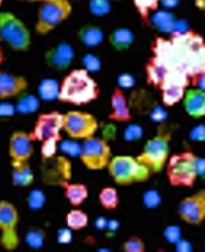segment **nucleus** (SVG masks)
Masks as SVG:
<instances>
[{
    "mask_svg": "<svg viewBox=\"0 0 205 252\" xmlns=\"http://www.w3.org/2000/svg\"><path fill=\"white\" fill-rule=\"evenodd\" d=\"M11 181L14 186L27 188L34 183V172L27 162H13Z\"/></svg>",
    "mask_w": 205,
    "mask_h": 252,
    "instance_id": "5701e85b",
    "label": "nucleus"
},
{
    "mask_svg": "<svg viewBox=\"0 0 205 252\" xmlns=\"http://www.w3.org/2000/svg\"><path fill=\"white\" fill-rule=\"evenodd\" d=\"M166 117H168V115H166V110L163 107H155L152 110V114H150V118H152L153 122H158V123L163 122Z\"/></svg>",
    "mask_w": 205,
    "mask_h": 252,
    "instance_id": "a18cd8bd",
    "label": "nucleus"
},
{
    "mask_svg": "<svg viewBox=\"0 0 205 252\" xmlns=\"http://www.w3.org/2000/svg\"><path fill=\"white\" fill-rule=\"evenodd\" d=\"M100 85L85 68L73 69L60 82L59 101L69 102L74 106H85L89 102L98 99Z\"/></svg>",
    "mask_w": 205,
    "mask_h": 252,
    "instance_id": "f03ea898",
    "label": "nucleus"
},
{
    "mask_svg": "<svg viewBox=\"0 0 205 252\" xmlns=\"http://www.w3.org/2000/svg\"><path fill=\"white\" fill-rule=\"evenodd\" d=\"M204 248H205V246H204Z\"/></svg>",
    "mask_w": 205,
    "mask_h": 252,
    "instance_id": "13d9d810",
    "label": "nucleus"
},
{
    "mask_svg": "<svg viewBox=\"0 0 205 252\" xmlns=\"http://www.w3.org/2000/svg\"><path fill=\"white\" fill-rule=\"evenodd\" d=\"M39 2H52V0H39Z\"/></svg>",
    "mask_w": 205,
    "mask_h": 252,
    "instance_id": "6e6d98bb",
    "label": "nucleus"
},
{
    "mask_svg": "<svg viewBox=\"0 0 205 252\" xmlns=\"http://www.w3.org/2000/svg\"><path fill=\"white\" fill-rule=\"evenodd\" d=\"M65 224L74 232L84 230V228L89 225V216H87V213L82 210H71L65 216Z\"/></svg>",
    "mask_w": 205,
    "mask_h": 252,
    "instance_id": "bb28decb",
    "label": "nucleus"
},
{
    "mask_svg": "<svg viewBox=\"0 0 205 252\" xmlns=\"http://www.w3.org/2000/svg\"><path fill=\"white\" fill-rule=\"evenodd\" d=\"M98 200L101 203V207L107 210V211H112L118 207V192L117 189L112 186H104L100 191L98 194Z\"/></svg>",
    "mask_w": 205,
    "mask_h": 252,
    "instance_id": "cd10ccee",
    "label": "nucleus"
},
{
    "mask_svg": "<svg viewBox=\"0 0 205 252\" xmlns=\"http://www.w3.org/2000/svg\"><path fill=\"white\" fill-rule=\"evenodd\" d=\"M19 2H39V0H19Z\"/></svg>",
    "mask_w": 205,
    "mask_h": 252,
    "instance_id": "5fc2aeb1",
    "label": "nucleus"
},
{
    "mask_svg": "<svg viewBox=\"0 0 205 252\" xmlns=\"http://www.w3.org/2000/svg\"><path fill=\"white\" fill-rule=\"evenodd\" d=\"M38 96L43 101H55L60 96V82L55 79H43L38 84Z\"/></svg>",
    "mask_w": 205,
    "mask_h": 252,
    "instance_id": "393cba45",
    "label": "nucleus"
},
{
    "mask_svg": "<svg viewBox=\"0 0 205 252\" xmlns=\"http://www.w3.org/2000/svg\"><path fill=\"white\" fill-rule=\"evenodd\" d=\"M189 139L193 142H205V125H197L189 131Z\"/></svg>",
    "mask_w": 205,
    "mask_h": 252,
    "instance_id": "ea45409f",
    "label": "nucleus"
},
{
    "mask_svg": "<svg viewBox=\"0 0 205 252\" xmlns=\"http://www.w3.org/2000/svg\"><path fill=\"white\" fill-rule=\"evenodd\" d=\"M14 112H18V110H16V104H10L8 101L2 99V104H0V115H2L3 118L13 117Z\"/></svg>",
    "mask_w": 205,
    "mask_h": 252,
    "instance_id": "37998d69",
    "label": "nucleus"
},
{
    "mask_svg": "<svg viewBox=\"0 0 205 252\" xmlns=\"http://www.w3.org/2000/svg\"><path fill=\"white\" fill-rule=\"evenodd\" d=\"M107 222H109V219H106V218H98L97 219V222H95V225H97V228L98 230H104V228H107Z\"/></svg>",
    "mask_w": 205,
    "mask_h": 252,
    "instance_id": "8fccbe9b",
    "label": "nucleus"
},
{
    "mask_svg": "<svg viewBox=\"0 0 205 252\" xmlns=\"http://www.w3.org/2000/svg\"><path fill=\"white\" fill-rule=\"evenodd\" d=\"M125 252H145V243L139 236H130L128 240L123 243Z\"/></svg>",
    "mask_w": 205,
    "mask_h": 252,
    "instance_id": "c9c22d12",
    "label": "nucleus"
},
{
    "mask_svg": "<svg viewBox=\"0 0 205 252\" xmlns=\"http://www.w3.org/2000/svg\"><path fill=\"white\" fill-rule=\"evenodd\" d=\"M73 13V5L69 0H52V2H41L38 10V18L35 24V32L38 35H47L67 21Z\"/></svg>",
    "mask_w": 205,
    "mask_h": 252,
    "instance_id": "423d86ee",
    "label": "nucleus"
},
{
    "mask_svg": "<svg viewBox=\"0 0 205 252\" xmlns=\"http://www.w3.org/2000/svg\"><path fill=\"white\" fill-rule=\"evenodd\" d=\"M32 136L24 131H16L10 136L8 152L13 162H27L34 155V145H32Z\"/></svg>",
    "mask_w": 205,
    "mask_h": 252,
    "instance_id": "2eb2a0df",
    "label": "nucleus"
},
{
    "mask_svg": "<svg viewBox=\"0 0 205 252\" xmlns=\"http://www.w3.org/2000/svg\"><path fill=\"white\" fill-rule=\"evenodd\" d=\"M153 57L160 60L169 73L191 79L205 73V39L193 30L169 38H158L153 44Z\"/></svg>",
    "mask_w": 205,
    "mask_h": 252,
    "instance_id": "f257e3e1",
    "label": "nucleus"
},
{
    "mask_svg": "<svg viewBox=\"0 0 205 252\" xmlns=\"http://www.w3.org/2000/svg\"><path fill=\"white\" fill-rule=\"evenodd\" d=\"M82 65L89 73H97L101 69V60L98 55H95L92 52H87L82 57Z\"/></svg>",
    "mask_w": 205,
    "mask_h": 252,
    "instance_id": "72a5a7b5",
    "label": "nucleus"
},
{
    "mask_svg": "<svg viewBox=\"0 0 205 252\" xmlns=\"http://www.w3.org/2000/svg\"><path fill=\"white\" fill-rule=\"evenodd\" d=\"M196 169H197V177L201 180H205V158H196Z\"/></svg>",
    "mask_w": 205,
    "mask_h": 252,
    "instance_id": "49530a36",
    "label": "nucleus"
},
{
    "mask_svg": "<svg viewBox=\"0 0 205 252\" xmlns=\"http://www.w3.org/2000/svg\"><path fill=\"white\" fill-rule=\"evenodd\" d=\"M137 158L142 164H145L152 170V173L161 172L169 161V136L158 134L148 139Z\"/></svg>",
    "mask_w": 205,
    "mask_h": 252,
    "instance_id": "1a4fd4ad",
    "label": "nucleus"
},
{
    "mask_svg": "<svg viewBox=\"0 0 205 252\" xmlns=\"http://www.w3.org/2000/svg\"><path fill=\"white\" fill-rule=\"evenodd\" d=\"M46 205V194L41 189H32L27 195V207L30 210H41Z\"/></svg>",
    "mask_w": 205,
    "mask_h": 252,
    "instance_id": "2f4dec72",
    "label": "nucleus"
},
{
    "mask_svg": "<svg viewBox=\"0 0 205 252\" xmlns=\"http://www.w3.org/2000/svg\"><path fill=\"white\" fill-rule=\"evenodd\" d=\"M74 47L69 43L62 41L59 44L52 46L49 51L44 54V62L46 65L55 69V71H67L71 63L74 60Z\"/></svg>",
    "mask_w": 205,
    "mask_h": 252,
    "instance_id": "4468645a",
    "label": "nucleus"
},
{
    "mask_svg": "<svg viewBox=\"0 0 205 252\" xmlns=\"http://www.w3.org/2000/svg\"><path fill=\"white\" fill-rule=\"evenodd\" d=\"M204 19H205V13H204Z\"/></svg>",
    "mask_w": 205,
    "mask_h": 252,
    "instance_id": "4d7b16f0",
    "label": "nucleus"
},
{
    "mask_svg": "<svg viewBox=\"0 0 205 252\" xmlns=\"http://www.w3.org/2000/svg\"><path fill=\"white\" fill-rule=\"evenodd\" d=\"M161 200H163V197H161L160 192L156 191V189H148V191H145L144 195H142V202H144V207L148 208V210L158 208L161 205Z\"/></svg>",
    "mask_w": 205,
    "mask_h": 252,
    "instance_id": "473e14b6",
    "label": "nucleus"
},
{
    "mask_svg": "<svg viewBox=\"0 0 205 252\" xmlns=\"http://www.w3.org/2000/svg\"><path fill=\"white\" fill-rule=\"evenodd\" d=\"M163 236H164V240L168 243L175 244V243H178L181 240V228L178 225H168L164 228Z\"/></svg>",
    "mask_w": 205,
    "mask_h": 252,
    "instance_id": "4c0bfd02",
    "label": "nucleus"
},
{
    "mask_svg": "<svg viewBox=\"0 0 205 252\" xmlns=\"http://www.w3.org/2000/svg\"><path fill=\"white\" fill-rule=\"evenodd\" d=\"M177 19H178L177 16L169 10H156L152 16H150L148 22L152 24V27H155L158 32L171 35Z\"/></svg>",
    "mask_w": 205,
    "mask_h": 252,
    "instance_id": "6ab92c4d",
    "label": "nucleus"
},
{
    "mask_svg": "<svg viewBox=\"0 0 205 252\" xmlns=\"http://www.w3.org/2000/svg\"><path fill=\"white\" fill-rule=\"evenodd\" d=\"M18 224H19V213L16 207L8 200L0 202V244L6 251H14L19 246V235H18Z\"/></svg>",
    "mask_w": 205,
    "mask_h": 252,
    "instance_id": "9d476101",
    "label": "nucleus"
},
{
    "mask_svg": "<svg viewBox=\"0 0 205 252\" xmlns=\"http://www.w3.org/2000/svg\"><path fill=\"white\" fill-rule=\"evenodd\" d=\"M109 118L114 122L123 123V122H130L131 120V110L128 106V101H126L125 92L120 87H115L110 94V114Z\"/></svg>",
    "mask_w": 205,
    "mask_h": 252,
    "instance_id": "f3484780",
    "label": "nucleus"
},
{
    "mask_svg": "<svg viewBox=\"0 0 205 252\" xmlns=\"http://www.w3.org/2000/svg\"><path fill=\"white\" fill-rule=\"evenodd\" d=\"M79 158L89 170H102L109 167V162L112 159V152H110V145L104 139L90 137L82 140Z\"/></svg>",
    "mask_w": 205,
    "mask_h": 252,
    "instance_id": "0eeeda50",
    "label": "nucleus"
},
{
    "mask_svg": "<svg viewBox=\"0 0 205 252\" xmlns=\"http://www.w3.org/2000/svg\"><path fill=\"white\" fill-rule=\"evenodd\" d=\"M63 131L73 140H85L95 137V132L98 131V120L90 112L84 110H68L65 114V123Z\"/></svg>",
    "mask_w": 205,
    "mask_h": 252,
    "instance_id": "6e6552de",
    "label": "nucleus"
},
{
    "mask_svg": "<svg viewBox=\"0 0 205 252\" xmlns=\"http://www.w3.org/2000/svg\"><path fill=\"white\" fill-rule=\"evenodd\" d=\"M189 84H191V79L188 76L171 73L168 76V79L164 81V84L160 87L163 104L168 107H172V106L178 104L180 101H183Z\"/></svg>",
    "mask_w": 205,
    "mask_h": 252,
    "instance_id": "ddd939ff",
    "label": "nucleus"
},
{
    "mask_svg": "<svg viewBox=\"0 0 205 252\" xmlns=\"http://www.w3.org/2000/svg\"><path fill=\"white\" fill-rule=\"evenodd\" d=\"M145 73H147L148 82L152 84V85H155V87H161L164 84L166 79H168V76L171 74L169 71H168V68H166L156 57H153V55H152V59H150L148 63H147Z\"/></svg>",
    "mask_w": 205,
    "mask_h": 252,
    "instance_id": "412c9836",
    "label": "nucleus"
},
{
    "mask_svg": "<svg viewBox=\"0 0 205 252\" xmlns=\"http://www.w3.org/2000/svg\"><path fill=\"white\" fill-rule=\"evenodd\" d=\"M62 152L63 153H69V155H79V153H81V145H76L74 142H63Z\"/></svg>",
    "mask_w": 205,
    "mask_h": 252,
    "instance_id": "c03bdc74",
    "label": "nucleus"
},
{
    "mask_svg": "<svg viewBox=\"0 0 205 252\" xmlns=\"http://www.w3.org/2000/svg\"><path fill=\"white\" fill-rule=\"evenodd\" d=\"M178 2L180 0H161V5L169 10V8H175L178 5Z\"/></svg>",
    "mask_w": 205,
    "mask_h": 252,
    "instance_id": "3c124183",
    "label": "nucleus"
},
{
    "mask_svg": "<svg viewBox=\"0 0 205 252\" xmlns=\"http://www.w3.org/2000/svg\"><path fill=\"white\" fill-rule=\"evenodd\" d=\"M196 155L193 152H183L169 158L166 164V175L172 186H193L197 177Z\"/></svg>",
    "mask_w": 205,
    "mask_h": 252,
    "instance_id": "39448f33",
    "label": "nucleus"
},
{
    "mask_svg": "<svg viewBox=\"0 0 205 252\" xmlns=\"http://www.w3.org/2000/svg\"><path fill=\"white\" fill-rule=\"evenodd\" d=\"M185 112L191 118H201L205 115V92L201 89H188L183 98Z\"/></svg>",
    "mask_w": 205,
    "mask_h": 252,
    "instance_id": "a211bd4d",
    "label": "nucleus"
},
{
    "mask_svg": "<svg viewBox=\"0 0 205 252\" xmlns=\"http://www.w3.org/2000/svg\"><path fill=\"white\" fill-rule=\"evenodd\" d=\"M57 142H59V139H47L43 142L41 156H43L44 161H49L55 156V153H57Z\"/></svg>",
    "mask_w": 205,
    "mask_h": 252,
    "instance_id": "e433bc0d",
    "label": "nucleus"
},
{
    "mask_svg": "<svg viewBox=\"0 0 205 252\" xmlns=\"http://www.w3.org/2000/svg\"><path fill=\"white\" fill-rule=\"evenodd\" d=\"M112 2L114 0H89V11L97 18H102L112 10Z\"/></svg>",
    "mask_w": 205,
    "mask_h": 252,
    "instance_id": "7c9ffc66",
    "label": "nucleus"
},
{
    "mask_svg": "<svg viewBox=\"0 0 205 252\" xmlns=\"http://www.w3.org/2000/svg\"><path fill=\"white\" fill-rule=\"evenodd\" d=\"M142 134H144V129H142V126L137 125V123H133V125H128L123 131V137L126 142H137L139 139H142Z\"/></svg>",
    "mask_w": 205,
    "mask_h": 252,
    "instance_id": "f704fd0d",
    "label": "nucleus"
},
{
    "mask_svg": "<svg viewBox=\"0 0 205 252\" xmlns=\"http://www.w3.org/2000/svg\"><path fill=\"white\" fill-rule=\"evenodd\" d=\"M62 185L67 200H69V203L74 205V207L82 205L87 200V197H89V189H87L85 185L81 183H62Z\"/></svg>",
    "mask_w": 205,
    "mask_h": 252,
    "instance_id": "b1692460",
    "label": "nucleus"
},
{
    "mask_svg": "<svg viewBox=\"0 0 205 252\" xmlns=\"http://www.w3.org/2000/svg\"><path fill=\"white\" fill-rule=\"evenodd\" d=\"M194 5L197 10H201L202 13H205V0H194Z\"/></svg>",
    "mask_w": 205,
    "mask_h": 252,
    "instance_id": "864d4df0",
    "label": "nucleus"
},
{
    "mask_svg": "<svg viewBox=\"0 0 205 252\" xmlns=\"http://www.w3.org/2000/svg\"><path fill=\"white\" fill-rule=\"evenodd\" d=\"M134 84H136V79H134V76L131 73H122V74H118V77H117V85L120 87V89H123V90L133 89Z\"/></svg>",
    "mask_w": 205,
    "mask_h": 252,
    "instance_id": "58836bf2",
    "label": "nucleus"
},
{
    "mask_svg": "<svg viewBox=\"0 0 205 252\" xmlns=\"http://www.w3.org/2000/svg\"><path fill=\"white\" fill-rule=\"evenodd\" d=\"M175 249H177V252H191L193 246H191V243H189L188 240L181 238L178 243H175Z\"/></svg>",
    "mask_w": 205,
    "mask_h": 252,
    "instance_id": "09e8293b",
    "label": "nucleus"
},
{
    "mask_svg": "<svg viewBox=\"0 0 205 252\" xmlns=\"http://www.w3.org/2000/svg\"><path fill=\"white\" fill-rule=\"evenodd\" d=\"M0 39L14 52H26L32 44L30 30L18 16L10 11L0 13Z\"/></svg>",
    "mask_w": 205,
    "mask_h": 252,
    "instance_id": "20e7f679",
    "label": "nucleus"
},
{
    "mask_svg": "<svg viewBox=\"0 0 205 252\" xmlns=\"http://www.w3.org/2000/svg\"><path fill=\"white\" fill-rule=\"evenodd\" d=\"M189 30L191 29H189V24L186 19H177L171 35H181V33H186V32H189Z\"/></svg>",
    "mask_w": 205,
    "mask_h": 252,
    "instance_id": "79ce46f5",
    "label": "nucleus"
},
{
    "mask_svg": "<svg viewBox=\"0 0 205 252\" xmlns=\"http://www.w3.org/2000/svg\"><path fill=\"white\" fill-rule=\"evenodd\" d=\"M77 38L84 46L87 47H95L100 46L104 39V33L98 26H93V24H85L81 29L77 30Z\"/></svg>",
    "mask_w": 205,
    "mask_h": 252,
    "instance_id": "4be33fe9",
    "label": "nucleus"
},
{
    "mask_svg": "<svg viewBox=\"0 0 205 252\" xmlns=\"http://www.w3.org/2000/svg\"><path fill=\"white\" fill-rule=\"evenodd\" d=\"M39 96H35V94L30 93H22L18 96V101H16V110L21 115H30L35 114L39 109Z\"/></svg>",
    "mask_w": 205,
    "mask_h": 252,
    "instance_id": "a878e982",
    "label": "nucleus"
},
{
    "mask_svg": "<svg viewBox=\"0 0 205 252\" xmlns=\"http://www.w3.org/2000/svg\"><path fill=\"white\" fill-rule=\"evenodd\" d=\"M117 228H118V220H115V219H109V222H107V228H106V230L115 232Z\"/></svg>",
    "mask_w": 205,
    "mask_h": 252,
    "instance_id": "603ef678",
    "label": "nucleus"
},
{
    "mask_svg": "<svg viewBox=\"0 0 205 252\" xmlns=\"http://www.w3.org/2000/svg\"><path fill=\"white\" fill-rule=\"evenodd\" d=\"M110 177L115 181L117 185L126 186V185H133V183H144L152 175V170H150L145 164H142L139 161V158H133L128 155H120V156H114L109 162L107 167Z\"/></svg>",
    "mask_w": 205,
    "mask_h": 252,
    "instance_id": "7ed1b4c3",
    "label": "nucleus"
},
{
    "mask_svg": "<svg viewBox=\"0 0 205 252\" xmlns=\"http://www.w3.org/2000/svg\"><path fill=\"white\" fill-rule=\"evenodd\" d=\"M27 87L29 82L24 76L6 73V71L0 73V98L2 99L18 98L19 94L26 93Z\"/></svg>",
    "mask_w": 205,
    "mask_h": 252,
    "instance_id": "dca6fc26",
    "label": "nucleus"
},
{
    "mask_svg": "<svg viewBox=\"0 0 205 252\" xmlns=\"http://www.w3.org/2000/svg\"><path fill=\"white\" fill-rule=\"evenodd\" d=\"M178 216L189 225H199L205 220V189L185 197L178 205Z\"/></svg>",
    "mask_w": 205,
    "mask_h": 252,
    "instance_id": "f8f14e48",
    "label": "nucleus"
},
{
    "mask_svg": "<svg viewBox=\"0 0 205 252\" xmlns=\"http://www.w3.org/2000/svg\"><path fill=\"white\" fill-rule=\"evenodd\" d=\"M73 232L74 230H71L69 227L60 228L59 233H57V241L60 244H68V243H71V241H73Z\"/></svg>",
    "mask_w": 205,
    "mask_h": 252,
    "instance_id": "a19ab883",
    "label": "nucleus"
},
{
    "mask_svg": "<svg viewBox=\"0 0 205 252\" xmlns=\"http://www.w3.org/2000/svg\"><path fill=\"white\" fill-rule=\"evenodd\" d=\"M24 241H26V244L29 248L39 249V248H43L44 243H46V232L39 227H32L30 230L26 232Z\"/></svg>",
    "mask_w": 205,
    "mask_h": 252,
    "instance_id": "c756f323",
    "label": "nucleus"
},
{
    "mask_svg": "<svg viewBox=\"0 0 205 252\" xmlns=\"http://www.w3.org/2000/svg\"><path fill=\"white\" fill-rule=\"evenodd\" d=\"M134 38L136 36H134L133 30H130L128 27H117L110 32L109 43L117 52H123L134 44Z\"/></svg>",
    "mask_w": 205,
    "mask_h": 252,
    "instance_id": "aec40b11",
    "label": "nucleus"
},
{
    "mask_svg": "<svg viewBox=\"0 0 205 252\" xmlns=\"http://www.w3.org/2000/svg\"><path fill=\"white\" fill-rule=\"evenodd\" d=\"M160 3L161 0H133V5L139 13L142 21H148L150 16L158 10V5Z\"/></svg>",
    "mask_w": 205,
    "mask_h": 252,
    "instance_id": "c85d7f7f",
    "label": "nucleus"
},
{
    "mask_svg": "<svg viewBox=\"0 0 205 252\" xmlns=\"http://www.w3.org/2000/svg\"><path fill=\"white\" fill-rule=\"evenodd\" d=\"M191 85L196 87V89H201V90L205 92V73L191 77Z\"/></svg>",
    "mask_w": 205,
    "mask_h": 252,
    "instance_id": "de8ad7c7",
    "label": "nucleus"
},
{
    "mask_svg": "<svg viewBox=\"0 0 205 252\" xmlns=\"http://www.w3.org/2000/svg\"><path fill=\"white\" fill-rule=\"evenodd\" d=\"M63 123H65V114H60L57 110L39 114L35 122L34 132H30V136L34 140L39 142H44L47 139H60Z\"/></svg>",
    "mask_w": 205,
    "mask_h": 252,
    "instance_id": "9b49d317",
    "label": "nucleus"
}]
</instances>
